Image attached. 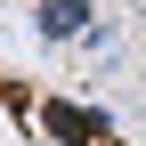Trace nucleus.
I'll list each match as a JSON object with an SVG mask.
<instances>
[{"mask_svg": "<svg viewBox=\"0 0 146 146\" xmlns=\"http://www.w3.org/2000/svg\"><path fill=\"white\" fill-rule=\"evenodd\" d=\"M33 25H41L49 41H73V33L89 25V0H41V8H33Z\"/></svg>", "mask_w": 146, "mask_h": 146, "instance_id": "2", "label": "nucleus"}, {"mask_svg": "<svg viewBox=\"0 0 146 146\" xmlns=\"http://www.w3.org/2000/svg\"><path fill=\"white\" fill-rule=\"evenodd\" d=\"M41 130L57 146H89V138H106V114H89V106H41Z\"/></svg>", "mask_w": 146, "mask_h": 146, "instance_id": "1", "label": "nucleus"}]
</instances>
